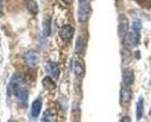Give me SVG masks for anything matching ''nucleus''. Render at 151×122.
Wrapping results in <instances>:
<instances>
[{"label": "nucleus", "instance_id": "obj_6", "mask_svg": "<svg viewBox=\"0 0 151 122\" xmlns=\"http://www.w3.org/2000/svg\"><path fill=\"white\" fill-rule=\"evenodd\" d=\"M14 94L17 95V98H18L20 103L23 105V106H26L27 100H28V91H27V88L23 85H21V86H19L17 88V91H15Z\"/></svg>", "mask_w": 151, "mask_h": 122}, {"label": "nucleus", "instance_id": "obj_19", "mask_svg": "<svg viewBox=\"0 0 151 122\" xmlns=\"http://www.w3.org/2000/svg\"><path fill=\"white\" fill-rule=\"evenodd\" d=\"M2 13V0H0V14Z\"/></svg>", "mask_w": 151, "mask_h": 122}, {"label": "nucleus", "instance_id": "obj_4", "mask_svg": "<svg viewBox=\"0 0 151 122\" xmlns=\"http://www.w3.org/2000/svg\"><path fill=\"white\" fill-rule=\"evenodd\" d=\"M21 85H23V78H22L21 76H19V75L13 76V77L11 78V80H9L8 88H7L8 95L14 94V93H15V91H17V88H18L19 86H21Z\"/></svg>", "mask_w": 151, "mask_h": 122}, {"label": "nucleus", "instance_id": "obj_20", "mask_svg": "<svg viewBox=\"0 0 151 122\" xmlns=\"http://www.w3.org/2000/svg\"><path fill=\"white\" fill-rule=\"evenodd\" d=\"M63 1H64V2H66V4H69V2H71L72 0H63Z\"/></svg>", "mask_w": 151, "mask_h": 122}, {"label": "nucleus", "instance_id": "obj_7", "mask_svg": "<svg viewBox=\"0 0 151 122\" xmlns=\"http://www.w3.org/2000/svg\"><path fill=\"white\" fill-rule=\"evenodd\" d=\"M73 34H75V29L71 26H64V27H62V29L59 32L60 37L64 41H70L72 39Z\"/></svg>", "mask_w": 151, "mask_h": 122}, {"label": "nucleus", "instance_id": "obj_14", "mask_svg": "<svg viewBox=\"0 0 151 122\" xmlns=\"http://www.w3.org/2000/svg\"><path fill=\"white\" fill-rule=\"evenodd\" d=\"M84 48H85V40L81 36H79L78 40H77V44H76V51L81 52L84 50Z\"/></svg>", "mask_w": 151, "mask_h": 122}, {"label": "nucleus", "instance_id": "obj_12", "mask_svg": "<svg viewBox=\"0 0 151 122\" xmlns=\"http://www.w3.org/2000/svg\"><path fill=\"white\" fill-rule=\"evenodd\" d=\"M143 112H144V103H143V98L139 97L138 101L136 103V119L141 120L143 116Z\"/></svg>", "mask_w": 151, "mask_h": 122}, {"label": "nucleus", "instance_id": "obj_13", "mask_svg": "<svg viewBox=\"0 0 151 122\" xmlns=\"http://www.w3.org/2000/svg\"><path fill=\"white\" fill-rule=\"evenodd\" d=\"M27 8H28V11H29L32 14H36L38 12V6L35 0H28V2H27Z\"/></svg>", "mask_w": 151, "mask_h": 122}, {"label": "nucleus", "instance_id": "obj_15", "mask_svg": "<svg viewBox=\"0 0 151 122\" xmlns=\"http://www.w3.org/2000/svg\"><path fill=\"white\" fill-rule=\"evenodd\" d=\"M75 72L77 76H81L83 72H84V67H83V64L79 61L75 62Z\"/></svg>", "mask_w": 151, "mask_h": 122}, {"label": "nucleus", "instance_id": "obj_1", "mask_svg": "<svg viewBox=\"0 0 151 122\" xmlns=\"http://www.w3.org/2000/svg\"><path fill=\"white\" fill-rule=\"evenodd\" d=\"M90 17V2L88 0H79L78 8V20L81 23H85Z\"/></svg>", "mask_w": 151, "mask_h": 122}, {"label": "nucleus", "instance_id": "obj_5", "mask_svg": "<svg viewBox=\"0 0 151 122\" xmlns=\"http://www.w3.org/2000/svg\"><path fill=\"white\" fill-rule=\"evenodd\" d=\"M24 61L27 63V65L29 67H36L38 65V62H40V56L36 51H28L26 55H24Z\"/></svg>", "mask_w": 151, "mask_h": 122}, {"label": "nucleus", "instance_id": "obj_21", "mask_svg": "<svg viewBox=\"0 0 151 122\" xmlns=\"http://www.w3.org/2000/svg\"><path fill=\"white\" fill-rule=\"evenodd\" d=\"M42 122H48V121H47V119H43V120H42Z\"/></svg>", "mask_w": 151, "mask_h": 122}, {"label": "nucleus", "instance_id": "obj_2", "mask_svg": "<svg viewBox=\"0 0 151 122\" xmlns=\"http://www.w3.org/2000/svg\"><path fill=\"white\" fill-rule=\"evenodd\" d=\"M139 43V36H137L134 32H128V34L123 37V44L126 48L132 49Z\"/></svg>", "mask_w": 151, "mask_h": 122}, {"label": "nucleus", "instance_id": "obj_16", "mask_svg": "<svg viewBox=\"0 0 151 122\" xmlns=\"http://www.w3.org/2000/svg\"><path fill=\"white\" fill-rule=\"evenodd\" d=\"M43 85H44V87H47V88H54V87H55L54 83H52V80H51L49 77H47V78L43 79Z\"/></svg>", "mask_w": 151, "mask_h": 122}, {"label": "nucleus", "instance_id": "obj_22", "mask_svg": "<svg viewBox=\"0 0 151 122\" xmlns=\"http://www.w3.org/2000/svg\"><path fill=\"white\" fill-rule=\"evenodd\" d=\"M150 84H151V80H150Z\"/></svg>", "mask_w": 151, "mask_h": 122}, {"label": "nucleus", "instance_id": "obj_17", "mask_svg": "<svg viewBox=\"0 0 151 122\" xmlns=\"http://www.w3.org/2000/svg\"><path fill=\"white\" fill-rule=\"evenodd\" d=\"M43 32H44V34L47 36L50 34V21L49 20L44 21V23H43Z\"/></svg>", "mask_w": 151, "mask_h": 122}, {"label": "nucleus", "instance_id": "obj_3", "mask_svg": "<svg viewBox=\"0 0 151 122\" xmlns=\"http://www.w3.org/2000/svg\"><path fill=\"white\" fill-rule=\"evenodd\" d=\"M117 30H119V36H120L121 39H123V37L128 34V32H129V22H128L127 17L123 15V14L120 15V19H119V28H117Z\"/></svg>", "mask_w": 151, "mask_h": 122}, {"label": "nucleus", "instance_id": "obj_9", "mask_svg": "<svg viewBox=\"0 0 151 122\" xmlns=\"http://www.w3.org/2000/svg\"><path fill=\"white\" fill-rule=\"evenodd\" d=\"M45 69H47V72H48L54 79H57V78H58L59 69H58L56 63H54V62H48L47 65H45Z\"/></svg>", "mask_w": 151, "mask_h": 122}, {"label": "nucleus", "instance_id": "obj_10", "mask_svg": "<svg viewBox=\"0 0 151 122\" xmlns=\"http://www.w3.org/2000/svg\"><path fill=\"white\" fill-rule=\"evenodd\" d=\"M122 78H123V83L127 86H130L135 83V73H134L132 69H127V70H124Z\"/></svg>", "mask_w": 151, "mask_h": 122}, {"label": "nucleus", "instance_id": "obj_11", "mask_svg": "<svg viewBox=\"0 0 151 122\" xmlns=\"http://www.w3.org/2000/svg\"><path fill=\"white\" fill-rule=\"evenodd\" d=\"M41 108H42V101L41 99H36L35 101L32 103V116L33 118H37L41 113Z\"/></svg>", "mask_w": 151, "mask_h": 122}, {"label": "nucleus", "instance_id": "obj_18", "mask_svg": "<svg viewBox=\"0 0 151 122\" xmlns=\"http://www.w3.org/2000/svg\"><path fill=\"white\" fill-rule=\"evenodd\" d=\"M121 122H132V120H130L129 116H123V118L121 119Z\"/></svg>", "mask_w": 151, "mask_h": 122}, {"label": "nucleus", "instance_id": "obj_8", "mask_svg": "<svg viewBox=\"0 0 151 122\" xmlns=\"http://www.w3.org/2000/svg\"><path fill=\"white\" fill-rule=\"evenodd\" d=\"M132 90L129 87H122L121 88V93H120V101L122 105H126L132 100Z\"/></svg>", "mask_w": 151, "mask_h": 122}]
</instances>
